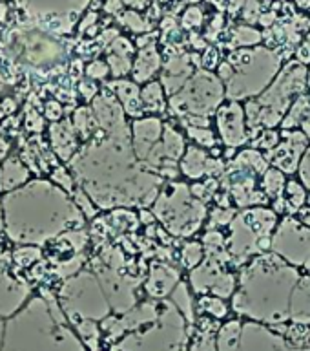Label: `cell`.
I'll return each mask as SVG.
<instances>
[{"instance_id": "2", "label": "cell", "mask_w": 310, "mask_h": 351, "mask_svg": "<svg viewBox=\"0 0 310 351\" xmlns=\"http://www.w3.org/2000/svg\"><path fill=\"white\" fill-rule=\"evenodd\" d=\"M307 73L309 71L300 60L289 62L265 92L259 93L257 97L248 99L245 103L248 130L256 134L281 125L290 106L296 103V99L305 93V88L309 86Z\"/></svg>"}, {"instance_id": "4", "label": "cell", "mask_w": 310, "mask_h": 351, "mask_svg": "<svg viewBox=\"0 0 310 351\" xmlns=\"http://www.w3.org/2000/svg\"><path fill=\"white\" fill-rule=\"evenodd\" d=\"M229 62L234 68V75L227 82V97L230 101L257 97L267 90L279 68V57L268 49L237 51L230 55Z\"/></svg>"}, {"instance_id": "31", "label": "cell", "mask_w": 310, "mask_h": 351, "mask_svg": "<svg viewBox=\"0 0 310 351\" xmlns=\"http://www.w3.org/2000/svg\"><path fill=\"white\" fill-rule=\"evenodd\" d=\"M235 40H237L240 46H256L261 40V35L256 29H250V27H240V32L235 35Z\"/></svg>"}, {"instance_id": "18", "label": "cell", "mask_w": 310, "mask_h": 351, "mask_svg": "<svg viewBox=\"0 0 310 351\" xmlns=\"http://www.w3.org/2000/svg\"><path fill=\"white\" fill-rule=\"evenodd\" d=\"M190 73L192 64L186 57H181V59L175 57L174 60H170L168 64H166V68H164L163 75V84L164 88H166V92H168L170 95H175V93L183 88V84H185Z\"/></svg>"}, {"instance_id": "15", "label": "cell", "mask_w": 310, "mask_h": 351, "mask_svg": "<svg viewBox=\"0 0 310 351\" xmlns=\"http://www.w3.org/2000/svg\"><path fill=\"white\" fill-rule=\"evenodd\" d=\"M18 4L33 15H68L77 13L88 4V0H18Z\"/></svg>"}, {"instance_id": "17", "label": "cell", "mask_w": 310, "mask_h": 351, "mask_svg": "<svg viewBox=\"0 0 310 351\" xmlns=\"http://www.w3.org/2000/svg\"><path fill=\"white\" fill-rule=\"evenodd\" d=\"M179 284V273L168 265H153L150 280H148L146 289L152 296H163L177 287Z\"/></svg>"}, {"instance_id": "38", "label": "cell", "mask_w": 310, "mask_h": 351, "mask_svg": "<svg viewBox=\"0 0 310 351\" xmlns=\"http://www.w3.org/2000/svg\"><path fill=\"white\" fill-rule=\"evenodd\" d=\"M298 216H300V221H303V223L307 225L310 229V207H301L300 210H298Z\"/></svg>"}, {"instance_id": "5", "label": "cell", "mask_w": 310, "mask_h": 351, "mask_svg": "<svg viewBox=\"0 0 310 351\" xmlns=\"http://www.w3.org/2000/svg\"><path fill=\"white\" fill-rule=\"evenodd\" d=\"M278 227V214L276 210L265 207H254L241 213L232 221V234H230V252L237 260L263 252L265 247L272 245V230Z\"/></svg>"}, {"instance_id": "26", "label": "cell", "mask_w": 310, "mask_h": 351, "mask_svg": "<svg viewBox=\"0 0 310 351\" xmlns=\"http://www.w3.org/2000/svg\"><path fill=\"white\" fill-rule=\"evenodd\" d=\"M172 296H174V304L177 309L188 318V322H192V295L188 293V285L177 284V287L172 291Z\"/></svg>"}, {"instance_id": "25", "label": "cell", "mask_w": 310, "mask_h": 351, "mask_svg": "<svg viewBox=\"0 0 310 351\" xmlns=\"http://www.w3.org/2000/svg\"><path fill=\"white\" fill-rule=\"evenodd\" d=\"M287 197H289V205L296 210H300L303 205H305L307 197H309V194H307V189L303 183H300V181H289L287 183Z\"/></svg>"}, {"instance_id": "41", "label": "cell", "mask_w": 310, "mask_h": 351, "mask_svg": "<svg viewBox=\"0 0 310 351\" xmlns=\"http://www.w3.org/2000/svg\"><path fill=\"white\" fill-rule=\"evenodd\" d=\"M309 199H310V196H309Z\"/></svg>"}, {"instance_id": "36", "label": "cell", "mask_w": 310, "mask_h": 351, "mask_svg": "<svg viewBox=\"0 0 310 351\" xmlns=\"http://www.w3.org/2000/svg\"><path fill=\"white\" fill-rule=\"evenodd\" d=\"M125 22H128L131 27L135 26L137 32H144L142 29V24H141V19H139V15H135V13H126V19Z\"/></svg>"}, {"instance_id": "27", "label": "cell", "mask_w": 310, "mask_h": 351, "mask_svg": "<svg viewBox=\"0 0 310 351\" xmlns=\"http://www.w3.org/2000/svg\"><path fill=\"white\" fill-rule=\"evenodd\" d=\"M279 139H281V134H278L276 130L272 128H267V130H261V132H256V139H254V148H263V150H274V148L278 147Z\"/></svg>"}, {"instance_id": "8", "label": "cell", "mask_w": 310, "mask_h": 351, "mask_svg": "<svg viewBox=\"0 0 310 351\" xmlns=\"http://www.w3.org/2000/svg\"><path fill=\"white\" fill-rule=\"evenodd\" d=\"M223 95V82L208 71H199L186 82L183 90L172 95L170 108L183 117H205L212 112H218Z\"/></svg>"}, {"instance_id": "39", "label": "cell", "mask_w": 310, "mask_h": 351, "mask_svg": "<svg viewBox=\"0 0 310 351\" xmlns=\"http://www.w3.org/2000/svg\"><path fill=\"white\" fill-rule=\"evenodd\" d=\"M307 84H309V88H310V70H309V73H307Z\"/></svg>"}, {"instance_id": "20", "label": "cell", "mask_w": 310, "mask_h": 351, "mask_svg": "<svg viewBox=\"0 0 310 351\" xmlns=\"http://www.w3.org/2000/svg\"><path fill=\"white\" fill-rule=\"evenodd\" d=\"M115 92L119 95V99L125 103V110L133 117H141L142 112H144V106H142L141 92L137 90V86L133 82H115L114 84Z\"/></svg>"}, {"instance_id": "28", "label": "cell", "mask_w": 310, "mask_h": 351, "mask_svg": "<svg viewBox=\"0 0 310 351\" xmlns=\"http://www.w3.org/2000/svg\"><path fill=\"white\" fill-rule=\"evenodd\" d=\"M199 307H201L203 311L210 313L214 315L216 318H223L227 315V306H224V302L219 298V296H212V295H207L203 296L201 300H199Z\"/></svg>"}, {"instance_id": "21", "label": "cell", "mask_w": 310, "mask_h": 351, "mask_svg": "<svg viewBox=\"0 0 310 351\" xmlns=\"http://www.w3.org/2000/svg\"><path fill=\"white\" fill-rule=\"evenodd\" d=\"M287 178L283 176V172L278 169H268L265 174H263L261 180V189L265 192L267 197H274V199H279L283 196V192L287 191Z\"/></svg>"}, {"instance_id": "33", "label": "cell", "mask_w": 310, "mask_h": 351, "mask_svg": "<svg viewBox=\"0 0 310 351\" xmlns=\"http://www.w3.org/2000/svg\"><path fill=\"white\" fill-rule=\"evenodd\" d=\"M298 59H300L301 64H305V62H310V33L307 35V40L303 43V46L298 51Z\"/></svg>"}, {"instance_id": "13", "label": "cell", "mask_w": 310, "mask_h": 351, "mask_svg": "<svg viewBox=\"0 0 310 351\" xmlns=\"http://www.w3.org/2000/svg\"><path fill=\"white\" fill-rule=\"evenodd\" d=\"M131 130H133V147L137 156L141 159H148L153 148L161 143L164 125L155 117H148V119L133 121Z\"/></svg>"}, {"instance_id": "29", "label": "cell", "mask_w": 310, "mask_h": 351, "mask_svg": "<svg viewBox=\"0 0 310 351\" xmlns=\"http://www.w3.org/2000/svg\"><path fill=\"white\" fill-rule=\"evenodd\" d=\"M188 134L196 143H199L201 147L212 148L216 147V136H214L212 130H208V128H203V126H188Z\"/></svg>"}, {"instance_id": "19", "label": "cell", "mask_w": 310, "mask_h": 351, "mask_svg": "<svg viewBox=\"0 0 310 351\" xmlns=\"http://www.w3.org/2000/svg\"><path fill=\"white\" fill-rule=\"evenodd\" d=\"M159 68H161V57H159L155 46L150 44L139 53V59L133 64V77L137 82H144L152 75H155Z\"/></svg>"}, {"instance_id": "35", "label": "cell", "mask_w": 310, "mask_h": 351, "mask_svg": "<svg viewBox=\"0 0 310 351\" xmlns=\"http://www.w3.org/2000/svg\"><path fill=\"white\" fill-rule=\"evenodd\" d=\"M88 73L95 77H104L106 75V64H104V62H93V64L88 68Z\"/></svg>"}, {"instance_id": "32", "label": "cell", "mask_w": 310, "mask_h": 351, "mask_svg": "<svg viewBox=\"0 0 310 351\" xmlns=\"http://www.w3.org/2000/svg\"><path fill=\"white\" fill-rule=\"evenodd\" d=\"M298 172H300L301 183L305 185L307 191H310V147L307 148L305 156H303V159H301L300 169H298Z\"/></svg>"}, {"instance_id": "7", "label": "cell", "mask_w": 310, "mask_h": 351, "mask_svg": "<svg viewBox=\"0 0 310 351\" xmlns=\"http://www.w3.org/2000/svg\"><path fill=\"white\" fill-rule=\"evenodd\" d=\"M218 351H310L296 348L265 324L230 320L219 329Z\"/></svg>"}, {"instance_id": "37", "label": "cell", "mask_w": 310, "mask_h": 351, "mask_svg": "<svg viewBox=\"0 0 310 351\" xmlns=\"http://www.w3.org/2000/svg\"><path fill=\"white\" fill-rule=\"evenodd\" d=\"M300 128H301V132H303V134H305V136L309 137V139H310V108L307 110L305 115H303V117H301V121H300Z\"/></svg>"}, {"instance_id": "12", "label": "cell", "mask_w": 310, "mask_h": 351, "mask_svg": "<svg viewBox=\"0 0 310 351\" xmlns=\"http://www.w3.org/2000/svg\"><path fill=\"white\" fill-rule=\"evenodd\" d=\"M218 117V128L221 134V141L229 148H237L248 141V126H246L245 106H241L237 101H229L221 104L216 112Z\"/></svg>"}, {"instance_id": "22", "label": "cell", "mask_w": 310, "mask_h": 351, "mask_svg": "<svg viewBox=\"0 0 310 351\" xmlns=\"http://www.w3.org/2000/svg\"><path fill=\"white\" fill-rule=\"evenodd\" d=\"M141 99L142 106L146 112H152V114H157V112H163L166 103H164V92L159 82H150L141 90Z\"/></svg>"}, {"instance_id": "1", "label": "cell", "mask_w": 310, "mask_h": 351, "mask_svg": "<svg viewBox=\"0 0 310 351\" xmlns=\"http://www.w3.org/2000/svg\"><path fill=\"white\" fill-rule=\"evenodd\" d=\"M300 274L276 252L252 260L241 273L232 307L240 317L259 324H285L290 320V298Z\"/></svg>"}, {"instance_id": "11", "label": "cell", "mask_w": 310, "mask_h": 351, "mask_svg": "<svg viewBox=\"0 0 310 351\" xmlns=\"http://www.w3.org/2000/svg\"><path fill=\"white\" fill-rule=\"evenodd\" d=\"M309 141V137L301 130H283L278 147L265 154V158L274 169L281 170L283 174H294L300 169Z\"/></svg>"}, {"instance_id": "16", "label": "cell", "mask_w": 310, "mask_h": 351, "mask_svg": "<svg viewBox=\"0 0 310 351\" xmlns=\"http://www.w3.org/2000/svg\"><path fill=\"white\" fill-rule=\"evenodd\" d=\"M290 320L294 324H310V276H301L290 298Z\"/></svg>"}, {"instance_id": "9", "label": "cell", "mask_w": 310, "mask_h": 351, "mask_svg": "<svg viewBox=\"0 0 310 351\" xmlns=\"http://www.w3.org/2000/svg\"><path fill=\"white\" fill-rule=\"evenodd\" d=\"M272 251L287 263L300 267L310 263V229L296 218H283L272 236Z\"/></svg>"}, {"instance_id": "40", "label": "cell", "mask_w": 310, "mask_h": 351, "mask_svg": "<svg viewBox=\"0 0 310 351\" xmlns=\"http://www.w3.org/2000/svg\"><path fill=\"white\" fill-rule=\"evenodd\" d=\"M232 2H235V4H241V0H232Z\"/></svg>"}, {"instance_id": "23", "label": "cell", "mask_w": 310, "mask_h": 351, "mask_svg": "<svg viewBox=\"0 0 310 351\" xmlns=\"http://www.w3.org/2000/svg\"><path fill=\"white\" fill-rule=\"evenodd\" d=\"M309 108H310V99H309V95H305V93H303V95L296 99V103L290 106L289 114L285 115L283 123H281L283 130H296V128H300L301 117L305 115V112Z\"/></svg>"}, {"instance_id": "30", "label": "cell", "mask_w": 310, "mask_h": 351, "mask_svg": "<svg viewBox=\"0 0 310 351\" xmlns=\"http://www.w3.org/2000/svg\"><path fill=\"white\" fill-rule=\"evenodd\" d=\"M203 260V249L199 243L196 241H192L188 245L185 247V252H183V262L188 265V267H194L196 269Z\"/></svg>"}, {"instance_id": "24", "label": "cell", "mask_w": 310, "mask_h": 351, "mask_svg": "<svg viewBox=\"0 0 310 351\" xmlns=\"http://www.w3.org/2000/svg\"><path fill=\"white\" fill-rule=\"evenodd\" d=\"M163 152L164 156H168L172 159H179L183 150H185V141H183V137L181 134L172 128V126L164 125V130H163Z\"/></svg>"}, {"instance_id": "6", "label": "cell", "mask_w": 310, "mask_h": 351, "mask_svg": "<svg viewBox=\"0 0 310 351\" xmlns=\"http://www.w3.org/2000/svg\"><path fill=\"white\" fill-rule=\"evenodd\" d=\"M153 213L172 232L190 236L203 223L207 208L201 202L194 199L192 189L186 185H172L155 202Z\"/></svg>"}, {"instance_id": "34", "label": "cell", "mask_w": 310, "mask_h": 351, "mask_svg": "<svg viewBox=\"0 0 310 351\" xmlns=\"http://www.w3.org/2000/svg\"><path fill=\"white\" fill-rule=\"evenodd\" d=\"M216 342H218V340H212L210 344H207V339L197 340L192 351H218V344H216Z\"/></svg>"}, {"instance_id": "10", "label": "cell", "mask_w": 310, "mask_h": 351, "mask_svg": "<svg viewBox=\"0 0 310 351\" xmlns=\"http://www.w3.org/2000/svg\"><path fill=\"white\" fill-rule=\"evenodd\" d=\"M190 285L192 289L203 296L212 295L219 296V298L221 296L230 298V296H234L237 282L232 274L224 273L221 269V263L216 262V260H208L192 271Z\"/></svg>"}, {"instance_id": "14", "label": "cell", "mask_w": 310, "mask_h": 351, "mask_svg": "<svg viewBox=\"0 0 310 351\" xmlns=\"http://www.w3.org/2000/svg\"><path fill=\"white\" fill-rule=\"evenodd\" d=\"M221 169H223V165L218 163L216 159L208 158V154L199 147L186 148L183 161H181L183 174L190 180H201L205 176H216V170Z\"/></svg>"}, {"instance_id": "3", "label": "cell", "mask_w": 310, "mask_h": 351, "mask_svg": "<svg viewBox=\"0 0 310 351\" xmlns=\"http://www.w3.org/2000/svg\"><path fill=\"white\" fill-rule=\"evenodd\" d=\"M186 324L188 318L175 304L144 306L137 331L125 340L131 342V348L120 351H181L186 342Z\"/></svg>"}]
</instances>
